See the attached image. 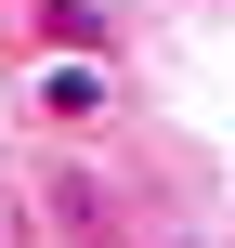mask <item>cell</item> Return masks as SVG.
Wrapping results in <instances>:
<instances>
[{"mask_svg": "<svg viewBox=\"0 0 235 248\" xmlns=\"http://www.w3.org/2000/svg\"><path fill=\"white\" fill-rule=\"evenodd\" d=\"M26 105H39V118H105V105H118V78H105V65H39V78H26Z\"/></svg>", "mask_w": 235, "mask_h": 248, "instance_id": "7a4b0ae2", "label": "cell"}, {"mask_svg": "<svg viewBox=\"0 0 235 248\" xmlns=\"http://www.w3.org/2000/svg\"><path fill=\"white\" fill-rule=\"evenodd\" d=\"M157 248H196V235H157Z\"/></svg>", "mask_w": 235, "mask_h": 248, "instance_id": "3957f363", "label": "cell"}, {"mask_svg": "<svg viewBox=\"0 0 235 248\" xmlns=\"http://www.w3.org/2000/svg\"><path fill=\"white\" fill-rule=\"evenodd\" d=\"M52 222H65L78 248H131V222H118V196H105L92 170H52Z\"/></svg>", "mask_w": 235, "mask_h": 248, "instance_id": "6da1fadb", "label": "cell"}]
</instances>
